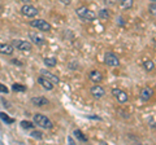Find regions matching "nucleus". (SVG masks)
<instances>
[{"label": "nucleus", "mask_w": 156, "mask_h": 145, "mask_svg": "<svg viewBox=\"0 0 156 145\" xmlns=\"http://www.w3.org/2000/svg\"><path fill=\"white\" fill-rule=\"evenodd\" d=\"M76 14L81 18V20L89 21V22L95 21L96 17H98V14H96L94 11L89 9L87 7H80V8H77V9H76Z\"/></svg>", "instance_id": "obj_1"}, {"label": "nucleus", "mask_w": 156, "mask_h": 145, "mask_svg": "<svg viewBox=\"0 0 156 145\" xmlns=\"http://www.w3.org/2000/svg\"><path fill=\"white\" fill-rule=\"evenodd\" d=\"M34 123H37L39 127L47 128V130H51L53 127L52 120L50 118H47L46 115H43V114H35L34 115Z\"/></svg>", "instance_id": "obj_2"}, {"label": "nucleus", "mask_w": 156, "mask_h": 145, "mask_svg": "<svg viewBox=\"0 0 156 145\" xmlns=\"http://www.w3.org/2000/svg\"><path fill=\"white\" fill-rule=\"evenodd\" d=\"M30 26L35 27L37 30H41V31H51L52 30V26L50 23H48L46 20H41V18L30 21Z\"/></svg>", "instance_id": "obj_3"}, {"label": "nucleus", "mask_w": 156, "mask_h": 145, "mask_svg": "<svg viewBox=\"0 0 156 145\" xmlns=\"http://www.w3.org/2000/svg\"><path fill=\"white\" fill-rule=\"evenodd\" d=\"M12 46L16 48V49L18 51H22V52H29V51H31V43L30 42H27V40H21V39H14L12 42Z\"/></svg>", "instance_id": "obj_4"}, {"label": "nucleus", "mask_w": 156, "mask_h": 145, "mask_svg": "<svg viewBox=\"0 0 156 145\" xmlns=\"http://www.w3.org/2000/svg\"><path fill=\"white\" fill-rule=\"evenodd\" d=\"M104 61H105V64L108 66H112V67L120 66V59L112 52H107L105 53L104 55Z\"/></svg>", "instance_id": "obj_5"}, {"label": "nucleus", "mask_w": 156, "mask_h": 145, "mask_svg": "<svg viewBox=\"0 0 156 145\" xmlns=\"http://www.w3.org/2000/svg\"><path fill=\"white\" fill-rule=\"evenodd\" d=\"M38 9L31 5V4H25L22 8H21V13L23 14L25 17H29V18H33V17H37V14H38Z\"/></svg>", "instance_id": "obj_6"}, {"label": "nucleus", "mask_w": 156, "mask_h": 145, "mask_svg": "<svg viewBox=\"0 0 156 145\" xmlns=\"http://www.w3.org/2000/svg\"><path fill=\"white\" fill-rule=\"evenodd\" d=\"M112 95L116 97V100L119 101L120 104H125V103H128V100H129V96L126 95V92H124L122 89H120V88H113L112 89Z\"/></svg>", "instance_id": "obj_7"}, {"label": "nucleus", "mask_w": 156, "mask_h": 145, "mask_svg": "<svg viewBox=\"0 0 156 145\" xmlns=\"http://www.w3.org/2000/svg\"><path fill=\"white\" fill-rule=\"evenodd\" d=\"M29 38H30V40L37 46H42V44H44L46 43V38L43 35H41L39 32H37V31H30L29 32Z\"/></svg>", "instance_id": "obj_8"}, {"label": "nucleus", "mask_w": 156, "mask_h": 145, "mask_svg": "<svg viewBox=\"0 0 156 145\" xmlns=\"http://www.w3.org/2000/svg\"><path fill=\"white\" fill-rule=\"evenodd\" d=\"M90 92H91V95L94 96L95 99H101V97H104V96H105V89L101 86H99V84L91 87Z\"/></svg>", "instance_id": "obj_9"}, {"label": "nucleus", "mask_w": 156, "mask_h": 145, "mask_svg": "<svg viewBox=\"0 0 156 145\" xmlns=\"http://www.w3.org/2000/svg\"><path fill=\"white\" fill-rule=\"evenodd\" d=\"M89 79L91 82H94V83L99 84L101 80H103V74H101V71L99 70H91L89 72Z\"/></svg>", "instance_id": "obj_10"}, {"label": "nucleus", "mask_w": 156, "mask_h": 145, "mask_svg": "<svg viewBox=\"0 0 156 145\" xmlns=\"http://www.w3.org/2000/svg\"><path fill=\"white\" fill-rule=\"evenodd\" d=\"M41 75H43L44 78H47V79L50 80L51 83H53V84H58V83H60V79H58V76L55 75V74H52L51 71H47V70H44V69H42V70H41Z\"/></svg>", "instance_id": "obj_11"}, {"label": "nucleus", "mask_w": 156, "mask_h": 145, "mask_svg": "<svg viewBox=\"0 0 156 145\" xmlns=\"http://www.w3.org/2000/svg\"><path fill=\"white\" fill-rule=\"evenodd\" d=\"M31 104L33 105H35V106H39V108H42V106H46V105H48V101L46 97H43V96H37V97H33L31 100Z\"/></svg>", "instance_id": "obj_12"}, {"label": "nucleus", "mask_w": 156, "mask_h": 145, "mask_svg": "<svg viewBox=\"0 0 156 145\" xmlns=\"http://www.w3.org/2000/svg\"><path fill=\"white\" fill-rule=\"evenodd\" d=\"M13 52H14V47L12 44H7V43H2V44H0V53H2V55L11 56Z\"/></svg>", "instance_id": "obj_13"}, {"label": "nucleus", "mask_w": 156, "mask_h": 145, "mask_svg": "<svg viewBox=\"0 0 156 145\" xmlns=\"http://www.w3.org/2000/svg\"><path fill=\"white\" fill-rule=\"evenodd\" d=\"M38 83L41 84L44 89H47V91H51V89L53 88V83H51V82L48 80L47 78H44L43 75H41V76L38 78Z\"/></svg>", "instance_id": "obj_14"}, {"label": "nucleus", "mask_w": 156, "mask_h": 145, "mask_svg": "<svg viewBox=\"0 0 156 145\" xmlns=\"http://www.w3.org/2000/svg\"><path fill=\"white\" fill-rule=\"evenodd\" d=\"M152 95H154V91L148 88V87H144V88L140 91V100L142 101H148L151 97H152Z\"/></svg>", "instance_id": "obj_15"}, {"label": "nucleus", "mask_w": 156, "mask_h": 145, "mask_svg": "<svg viewBox=\"0 0 156 145\" xmlns=\"http://www.w3.org/2000/svg\"><path fill=\"white\" fill-rule=\"evenodd\" d=\"M133 4H134V0H120V7L125 9V11L133 8Z\"/></svg>", "instance_id": "obj_16"}, {"label": "nucleus", "mask_w": 156, "mask_h": 145, "mask_svg": "<svg viewBox=\"0 0 156 145\" xmlns=\"http://www.w3.org/2000/svg\"><path fill=\"white\" fill-rule=\"evenodd\" d=\"M0 119H2L5 124H12V123H14V118H11L7 113H4V112H0Z\"/></svg>", "instance_id": "obj_17"}, {"label": "nucleus", "mask_w": 156, "mask_h": 145, "mask_svg": "<svg viewBox=\"0 0 156 145\" xmlns=\"http://www.w3.org/2000/svg\"><path fill=\"white\" fill-rule=\"evenodd\" d=\"M143 67L146 71H152L155 69V62L152 60H144L143 61Z\"/></svg>", "instance_id": "obj_18"}, {"label": "nucleus", "mask_w": 156, "mask_h": 145, "mask_svg": "<svg viewBox=\"0 0 156 145\" xmlns=\"http://www.w3.org/2000/svg\"><path fill=\"white\" fill-rule=\"evenodd\" d=\"M98 16H99L100 20H108L111 17V11L109 9H100L99 13H98Z\"/></svg>", "instance_id": "obj_19"}, {"label": "nucleus", "mask_w": 156, "mask_h": 145, "mask_svg": "<svg viewBox=\"0 0 156 145\" xmlns=\"http://www.w3.org/2000/svg\"><path fill=\"white\" fill-rule=\"evenodd\" d=\"M44 65L47 67H55L57 65V60L55 57H47V59H44Z\"/></svg>", "instance_id": "obj_20"}, {"label": "nucleus", "mask_w": 156, "mask_h": 145, "mask_svg": "<svg viewBox=\"0 0 156 145\" xmlns=\"http://www.w3.org/2000/svg\"><path fill=\"white\" fill-rule=\"evenodd\" d=\"M73 133H74V136L78 139V141H82V143H86L87 141V137L85 136L83 133H82V131H80V130H76Z\"/></svg>", "instance_id": "obj_21"}, {"label": "nucleus", "mask_w": 156, "mask_h": 145, "mask_svg": "<svg viewBox=\"0 0 156 145\" xmlns=\"http://www.w3.org/2000/svg\"><path fill=\"white\" fill-rule=\"evenodd\" d=\"M12 89L14 91V92H25L26 87L22 86V84H13L12 86Z\"/></svg>", "instance_id": "obj_22"}, {"label": "nucleus", "mask_w": 156, "mask_h": 145, "mask_svg": "<svg viewBox=\"0 0 156 145\" xmlns=\"http://www.w3.org/2000/svg\"><path fill=\"white\" fill-rule=\"evenodd\" d=\"M34 124H35V123L30 122V120H22V122H21V127L25 128V130H29V128H33Z\"/></svg>", "instance_id": "obj_23"}, {"label": "nucleus", "mask_w": 156, "mask_h": 145, "mask_svg": "<svg viewBox=\"0 0 156 145\" xmlns=\"http://www.w3.org/2000/svg\"><path fill=\"white\" fill-rule=\"evenodd\" d=\"M148 11H150V13L152 14V16L156 17V3H152V4H151V5L148 7Z\"/></svg>", "instance_id": "obj_24"}, {"label": "nucleus", "mask_w": 156, "mask_h": 145, "mask_svg": "<svg viewBox=\"0 0 156 145\" xmlns=\"http://www.w3.org/2000/svg\"><path fill=\"white\" fill-rule=\"evenodd\" d=\"M31 137H35V139L41 140V139L43 137V135H42L41 131H33V132H31Z\"/></svg>", "instance_id": "obj_25"}, {"label": "nucleus", "mask_w": 156, "mask_h": 145, "mask_svg": "<svg viewBox=\"0 0 156 145\" xmlns=\"http://www.w3.org/2000/svg\"><path fill=\"white\" fill-rule=\"evenodd\" d=\"M104 3H105V5H108V7H113L117 4V0H104Z\"/></svg>", "instance_id": "obj_26"}, {"label": "nucleus", "mask_w": 156, "mask_h": 145, "mask_svg": "<svg viewBox=\"0 0 156 145\" xmlns=\"http://www.w3.org/2000/svg\"><path fill=\"white\" fill-rule=\"evenodd\" d=\"M8 92H9L8 87H5L4 84H0V93H8Z\"/></svg>", "instance_id": "obj_27"}, {"label": "nucleus", "mask_w": 156, "mask_h": 145, "mask_svg": "<svg viewBox=\"0 0 156 145\" xmlns=\"http://www.w3.org/2000/svg\"><path fill=\"white\" fill-rule=\"evenodd\" d=\"M61 3H64V4H69L70 3V0H60Z\"/></svg>", "instance_id": "obj_28"}, {"label": "nucleus", "mask_w": 156, "mask_h": 145, "mask_svg": "<svg viewBox=\"0 0 156 145\" xmlns=\"http://www.w3.org/2000/svg\"><path fill=\"white\" fill-rule=\"evenodd\" d=\"M68 141H69L70 144H74V140H73L72 137H69V139H68Z\"/></svg>", "instance_id": "obj_29"}, {"label": "nucleus", "mask_w": 156, "mask_h": 145, "mask_svg": "<svg viewBox=\"0 0 156 145\" xmlns=\"http://www.w3.org/2000/svg\"><path fill=\"white\" fill-rule=\"evenodd\" d=\"M20 2H22V3H25V4H27V3H30V0H20Z\"/></svg>", "instance_id": "obj_30"}, {"label": "nucleus", "mask_w": 156, "mask_h": 145, "mask_svg": "<svg viewBox=\"0 0 156 145\" xmlns=\"http://www.w3.org/2000/svg\"><path fill=\"white\" fill-rule=\"evenodd\" d=\"M2 9H3V4L0 3V11H2Z\"/></svg>", "instance_id": "obj_31"}, {"label": "nucleus", "mask_w": 156, "mask_h": 145, "mask_svg": "<svg viewBox=\"0 0 156 145\" xmlns=\"http://www.w3.org/2000/svg\"><path fill=\"white\" fill-rule=\"evenodd\" d=\"M150 2H152V3H156V0H150Z\"/></svg>", "instance_id": "obj_32"}]
</instances>
